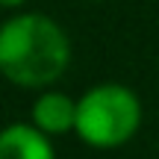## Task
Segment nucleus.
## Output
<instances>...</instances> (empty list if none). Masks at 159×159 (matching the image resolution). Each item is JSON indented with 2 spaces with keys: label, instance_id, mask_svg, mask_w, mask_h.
I'll return each mask as SVG.
<instances>
[{
  "label": "nucleus",
  "instance_id": "nucleus-5",
  "mask_svg": "<svg viewBox=\"0 0 159 159\" xmlns=\"http://www.w3.org/2000/svg\"><path fill=\"white\" fill-rule=\"evenodd\" d=\"M0 3H3L6 9H15V6H21V3H27V0H0Z\"/></svg>",
  "mask_w": 159,
  "mask_h": 159
},
{
  "label": "nucleus",
  "instance_id": "nucleus-3",
  "mask_svg": "<svg viewBox=\"0 0 159 159\" xmlns=\"http://www.w3.org/2000/svg\"><path fill=\"white\" fill-rule=\"evenodd\" d=\"M33 124L44 136H62L77 130V100L62 91H41L33 103Z\"/></svg>",
  "mask_w": 159,
  "mask_h": 159
},
{
  "label": "nucleus",
  "instance_id": "nucleus-2",
  "mask_svg": "<svg viewBox=\"0 0 159 159\" xmlns=\"http://www.w3.org/2000/svg\"><path fill=\"white\" fill-rule=\"evenodd\" d=\"M142 127V100L121 83H100L77 100V136L89 148L112 150L127 144Z\"/></svg>",
  "mask_w": 159,
  "mask_h": 159
},
{
  "label": "nucleus",
  "instance_id": "nucleus-1",
  "mask_svg": "<svg viewBox=\"0 0 159 159\" xmlns=\"http://www.w3.org/2000/svg\"><path fill=\"white\" fill-rule=\"evenodd\" d=\"M71 41L53 18L12 15L0 27V71L21 89H47L68 71Z\"/></svg>",
  "mask_w": 159,
  "mask_h": 159
},
{
  "label": "nucleus",
  "instance_id": "nucleus-4",
  "mask_svg": "<svg viewBox=\"0 0 159 159\" xmlns=\"http://www.w3.org/2000/svg\"><path fill=\"white\" fill-rule=\"evenodd\" d=\"M0 159H56V153L35 124H9L0 133Z\"/></svg>",
  "mask_w": 159,
  "mask_h": 159
}]
</instances>
